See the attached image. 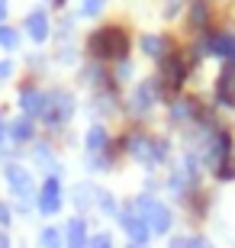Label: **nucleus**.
<instances>
[{
  "label": "nucleus",
  "mask_w": 235,
  "mask_h": 248,
  "mask_svg": "<svg viewBox=\"0 0 235 248\" xmlns=\"http://www.w3.org/2000/svg\"><path fill=\"white\" fill-rule=\"evenodd\" d=\"M132 203H136V210L142 213V219H145V226H148V232H152V239H168V235H174L177 216H174V210L161 200V197L142 190Z\"/></svg>",
  "instance_id": "f257e3e1"
},
{
  "label": "nucleus",
  "mask_w": 235,
  "mask_h": 248,
  "mask_svg": "<svg viewBox=\"0 0 235 248\" xmlns=\"http://www.w3.org/2000/svg\"><path fill=\"white\" fill-rule=\"evenodd\" d=\"M119 226V232L126 235V242H136V245H148L152 242V232H148V226H145L142 213L136 210V203H119V213L116 219H113Z\"/></svg>",
  "instance_id": "f03ea898"
},
{
  "label": "nucleus",
  "mask_w": 235,
  "mask_h": 248,
  "mask_svg": "<svg viewBox=\"0 0 235 248\" xmlns=\"http://www.w3.org/2000/svg\"><path fill=\"white\" fill-rule=\"evenodd\" d=\"M64 210V187H62V177L58 174H48L42 184H39V193H36V213L39 216H58Z\"/></svg>",
  "instance_id": "7ed1b4c3"
},
{
  "label": "nucleus",
  "mask_w": 235,
  "mask_h": 248,
  "mask_svg": "<svg viewBox=\"0 0 235 248\" xmlns=\"http://www.w3.org/2000/svg\"><path fill=\"white\" fill-rule=\"evenodd\" d=\"M71 116H74L71 93H48L46 97V110H42L39 120L46 123L48 129H64L68 123H71Z\"/></svg>",
  "instance_id": "20e7f679"
},
{
  "label": "nucleus",
  "mask_w": 235,
  "mask_h": 248,
  "mask_svg": "<svg viewBox=\"0 0 235 248\" xmlns=\"http://www.w3.org/2000/svg\"><path fill=\"white\" fill-rule=\"evenodd\" d=\"M62 229H64V248H87L91 245L94 232H91V219H87V216H78V213H74Z\"/></svg>",
  "instance_id": "39448f33"
},
{
  "label": "nucleus",
  "mask_w": 235,
  "mask_h": 248,
  "mask_svg": "<svg viewBox=\"0 0 235 248\" xmlns=\"http://www.w3.org/2000/svg\"><path fill=\"white\" fill-rule=\"evenodd\" d=\"M46 97L48 93H42L39 87H23V91H19V110H23V116L39 120L42 110H46Z\"/></svg>",
  "instance_id": "423d86ee"
},
{
  "label": "nucleus",
  "mask_w": 235,
  "mask_h": 248,
  "mask_svg": "<svg viewBox=\"0 0 235 248\" xmlns=\"http://www.w3.org/2000/svg\"><path fill=\"white\" fill-rule=\"evenodd\" d=\"M155 100H158V87H155V81H145L136 87V93L129 97V110L132 113H148L155 107Z\"/></svg>",
  "instance_id": "0eeeda50"
},
{
  "label": "nucleus",
  "mask_w": 235,
  "mask_h": 248,
  "mask_svg": "<svg viewBox=\"0 0 235 248\" xmlns=\"http://www.w3.org/2000/svg\"><path fill=\"white\" fill-rule=\"evenodd\" d=\"M84 148H87V155L107 152V148H110V129L103 126V123H94V126L84 132Z\"/></svg>",
  "instance_id": "6e6552de"
},
{
  "label": "nucleus",
  "mask_w": 235,
  "mask_h": 248,
  "mask_svg": "<svg viewBox=\"0 0 235 248\" xmlns=\"http://www.w3.org/2000/svg\"><path fill=\"white\" fill-rule=\"evenodd\" d=\"M7 136L16 142V145H29V142H36V120H29V116H19L7 126Z\"/></svg>",
  "instance_id": "1a4fd4ad"
},
{
  "label": "nucleus",
  "mask_w": 235,
  "mask_h": 248,
  "mask_svg": "<svg viewBox=\"0 0 235 248\" xmlns=\"http://www.w3.org/2000/svg\"><path fill=\"white\" fill-rule=\"evenodd\" d=\"M71 200H74V210H78V216H84L87 210H94V206H97V187L84 181V184L74 187Z\"/></svg>",
  "instance_id": "9d476101"
},
{
  "label": "nucleus",
  "mask_w": 235,
  "mask_h": 248,
  "mask_svg": "<svg viewBox=\"0 0 235 248\" xmlns=\"http://www.w3.org/2000/svg\"><path fill=\"white\" fill-rule=\"evenodd\" d=\"M36 245L39 248H64V229L62 226H42L39 229V235H36Z\"/></svg>",
  "instance_id": "9b49d317"
},
{
  "label": "nucleus",
  "mask_w": 235,
  "mask_h": 248,
  "mask_svg": "<svg viewBox=\"0 0 235 248\" xmlns=\"http://www.w3.org/2000/svg\"><path fill=\"white\" fill-rule=\"evenodd\" d=\"M94 210H100L107 219H116V213H119V200L113 197L110 190H97V206Z\"/></svg>",
  "instance_id": "f8f14e48"
},
{
  "label": "nucleus",
  "mask_w": 235,
  "mask_h": 248,
  "mask_svg": "<svg viewBox=\"0 0 235 248\" xmlns=\"http://www.w3.org/2000/svg\"><path fill=\"white\" fill-rule=\"evenodd\" d=\"M26 32L36 42H46V36H48V26H46V13H32V16L26 19Z\"/></svg>",
  "instance_id": "ddd939ff"
},
{
  "label": "nucleus",
  "mask_w": 235,
  "mask_h": 248,
  "mask_svg": "<svg viewBox=\"0 0 235 248\" xmlns=\"http://www.w3.org/2000/svg\"><path fill=\"white\" fill-rule=\"evenodd\" d=\"M171 123H181V126L193 123V103L190 100H174L171 103Z\"/></svg>",
  "instance_id": "4468645a"
},
{
  "label": "nucleus",
  "mask_w": 235,
  "mask_h": 248,
  "mask_svg": "<svg viewBox=\"0 0 235 248\" xmlns=\"http://www.w3.org/2000/svg\"><path fill=\"white\" fill-rule=\"evenodd\" d=\"M87 248H116L113 232H107V229H103V232H94V235H91V245H87Z\"/></svg>",
  "instance_id": "2eb2a0df"
},
{
  "label": "nucleus",
  "mask_w": 235,
  "mask_h": 248,
  "mask_svg": "<svg viewBox=\"0 0 235 248\" xmlns=\"http://www.w3.org/2000/svg\"><path fill=\"white\" fill-rule=\"evenodd\" d=\"M13 216H16V213H13V206L0 200V232H10V229H13Z\"/></svg>",
  "instance_id": "dca6fc26"
},
{
  "label": "nucleus",
  "mask_w": 235,
  "mask_h": 248,
  "mask_svg": "<svg viewBox=\"0 0 235 248\" xmlns=\"http://www.w3.org/2000/svg\"><path fill=\"white\" fill-rule=\"evenodd\" d=\"M0 46H3V48H16V46H19V36H16V29H10V26H0Z\"/></svg>",
  "instance_id": "f3484780"
},
{
  "label": "nucleus",
  "mask_w": 235,
  "mask_h": 248,
  "mask_svg": "<svg viewBox=\"0 0 235 248\" xmlns=\"http://www.w3.org/2000/svg\"><path fill=\"white\" fill-rule=\"evenodd\" d=\"M168 248H190V232H174V235H168Z\"/></svg>",
  "instance_id": "a211bd4d"
},
{
  "label": "nucleus",
  "mask_w": 235,
  "mask_h": 248,
  "mask_svg": "<svg viewBox=\"0 0 235 248\" xmlns=\"http://www.w3.org/2000/svg\"><path fill=\"white\" fill-rule=\"evenodd\" d=\"M190 248H216L213 239H206L203 232H190Z\"/></svg>",
  "instance_id": "6ab92c4d"
},
{
  "label": "nucleus",
  "mask_w": 235,
  "mask_h": 248,
  "mask_svg": "<svg viewBox=\"0 0 235 248\" xmlns=\"http://www.w3.org/2000/svg\"><path fill=\"white\" fill-rule=\"evenodd\" d=\"M142 46H145V52H148V55H161V39H142Z\"/></svg>",
  "instance_id": "aec40b11"
},
{
  "label": "nucleus",
  "mask_w": 235,
  "mask_h": 248,
  "mask_svg": "<svg viewBox=\"0 0 235 248\" xmlns=\"http://www.w3.org/2000/svg\"><path fill=\"white\" fill-rule=\"evenodd\" d=\"M100 3H103V0H87V3H84V13H87V16H94V13L100 10Z\"/></svg>",
  "instance_id": "412c9836"
},
{
  "label": "nucleus",
  "mask_w": 235,
  "mask_h": 248,
  "mask_svg": "<svg viewBox=\"0 0 235 248\" xmlns=\"http://www.w3.org/2000/svg\"><path fill=\"white\" fill-rule=\"evenodd\" d=\"M10 71H13V64H10V62H0V81H7Z\"/></svg>",
  "instance_id": "4be33fe9"
},
{
  "label": "nucleus",
  "mask_w": 235,
  "mask_h": 248,
  "mask_svg": "<svg viewBox=\"0 0 235 248\" xmlns=\"http://www.w3.org/2000/svg\"><path fill=\"white\" fill-rule=\"evenodd\" d=\"M0 248H13V242H10L7 232H0Z\"/></svg>",
  "instance_id": "5701e85b"
},
{
  "label": "nucleus",
  "mask_w": 235,
  "mask_h": 248,
  "mask_svg": "<svg viewBox=\"0 0 235 248\" xmlns=\"http://www.w3.org/2000/svg\"><path fill=\"white\" fill-rule=\"evenodd\" d=\"M7 126H10V123H7V120H3V113H0V139L7 136Z\"/></svg>",
  "instance_id": "b1692460"
},
{
  "label": "nucleus",
  "mask_w": 235,
  "mask_h": 248,
  "mask_svg": "<svg viewBox=\"0 0 235 248\" xmlns=\"http://www.w3.org/2000/svg\"><path fill=\"white\" fill-rule=\"evenodd\" d=\"M3 13H7V0H0V19H3Z\"/></svg>",
  "instance_id": "393cba45"
},
{
  "label": "nucleus",
  "mask_w": 235,
  "mask_h": 248,
  "mask_svg": "<svg viewBox=\"0 0 235 248\" xmlns=\"http://www.w3.org/2000/svg\"><path fill=\"white\" fill-rule=\"evenodd\" d=\"M126 248H152V245H136V242H126Z\"/></svg>",
  "instance_id": "a878e982"
},
{
  "label": "nucleus",
  "mask_w": 235,
  "mask_h": 248,
  "mask_svg": "<svg viewBox=\"0 0 235 248\" xmlns=\"http://www.w3.org/2000/svg\"><path fill=\"white\" fill-rule=\"evenodd\" d=\"M58 3H62V0H58Z\"/></svg>",
  "instance_id": "bb28decb"
}]
</instances>
